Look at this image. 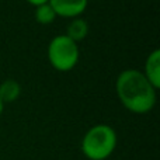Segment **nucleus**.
Instances as JSON below:
<instances>
[{"instance_id": "nucleus-1", "label": "nucleus", "mask_w": 160, "mask_h": 160, "mask_svg": "<svg viewBox=\"0 0 160 160\" xmlns=\"http://www.w3.org/2000/svg\"><path fill=\"white\" fill-rule=\"evenodd\" d=\"M115 91L122 105L133 114H146L156 104V88L141 70L127 69L119 73Z\"/></svg>"}, {"instance_id": "nucleus-2", "label": "nucleus", "mask_w": 160, "mask_h": 160, "mask_svg": "<svg viewBox=\"0 0 160 160\" xmlns=\"http://www.w3.org/2000/svg\"><path fill=\"white\" fill-rule=\"evenodd\" d=\"M117 132L112 127L98 124L91 127L82 139V152L88 160H105L117 148Z\"/></svg>"}, {"instance_id": "nucleus-3", "label": "nucleus", "mask_w": 160, "mask_h": 160, "mask_svg": "<svg viewBox=\"0 0 160 160\" xmlns=\"http://www.w3.org/2000/svg\"><path fill=\"white\" fill-rule=\"evenodd\" d=\"M48 61L53 69L59 72H69L78 65L80 51L78 42L70 39L66 34L56 35L48 45Z\"/></svg>"}, {"instance_id": "nucleus-4", "label": "nucleus", "mask_w": 160, "mask_h": 160, "mask_svg": "<svg viewBox=\"0 0 160 160\" xmlns=\"http://www.w3.org/2000/svg\"><path fill=\"white\" fill-rule=\"evenodd\" d=\"M51 7L59 17L76 18L87 8L88 0H49Z\"/></svg>"}, {"instance_id": "nucleus-5", "label": "nucleus", "mask_w": 160, "mask_h": 160, "mask_svg": "<svg viewBox=\"0 0 160 160\" xmlns=\"http://www.w3.org/2000/svg\"><path fill=\"white\" fill-rule=\"evenodd\" d=\"M145 78L158 90L160 87V49H153L145 62Z\"/></svg>"}, {"instance_id": "nucleus-6", "label": "nucleus", "mask_w": 160, "mask_h": 160, "mask_svg": "<svg viewBox=\"0 0 160 160\" xmlns=\"http://www.w3.org/2000/svg\"><path fill=\"white\" fill-rule=\"evenodd\" d=\"M20 94H21V86L17 80L7 79L0 84V100L3 101V104L16 101Z\"/></svg>"}, {"instance_id": "nucleus-7", "label": "nucleus", "mask_w": 160, "mask_h": 160, "mask_svg": "<svg viewBox=\"0 0 160 160\" xmlns=\"http://www.w3.org/2000/svg\"><path fill=\"white\" fill-rule=\"evenodd\" d=\"M88 34V22L86 20L80 18V17H76L72 21L68 24L66 28V35L69 37L70 39H73L75 42H79L82 39L86 38V35Z\"/></svg>"}, {"instance_id": "nucleus-8", "label": "nucleus", "mask_w": 160, "mask_h": 160, "mask_svg": "<svg viewBox=\"0 0 160 160\" xmlns=\"http://www.w3.org/2000/svg\"><path fill=\"white\" fill-rule=\"evenodd\" d=\"M35 20L39 22V24H52L53 20L56 18V13L53 11V8L51 7L49 3H45V4H41V6H37L35 7Z\"/></svg>"}, {"instance_id": "nucleus-9", "label": "nucleus", "mask_w": 160, "mask_h": 160, "mask_svg": "<svg viewBox=\"0 0 160 160\" xmlns=\"http://www.w3.org/2000/svg\"><path fill=\"white\" fill-rule=\"evenodd\" d=\"M30 4H32V6H41V4H45V3H49V0H27Z\"/></svg>"}, {"instance_id": "nucleus-10", "label": "nucleus", "mask_w": 160, "mask_h": 160, "mask_svg": "<svg viewBox=\"0 0 160 160\" xmlns=\"http://www.w3.org/2000/svg\"><path fill=\"white\" fill-rule=\"evenodd\" d=\"M3 107H4V104H3V101L0 100V115H2V112H3Z\"/></svg>"}]
</instances>
